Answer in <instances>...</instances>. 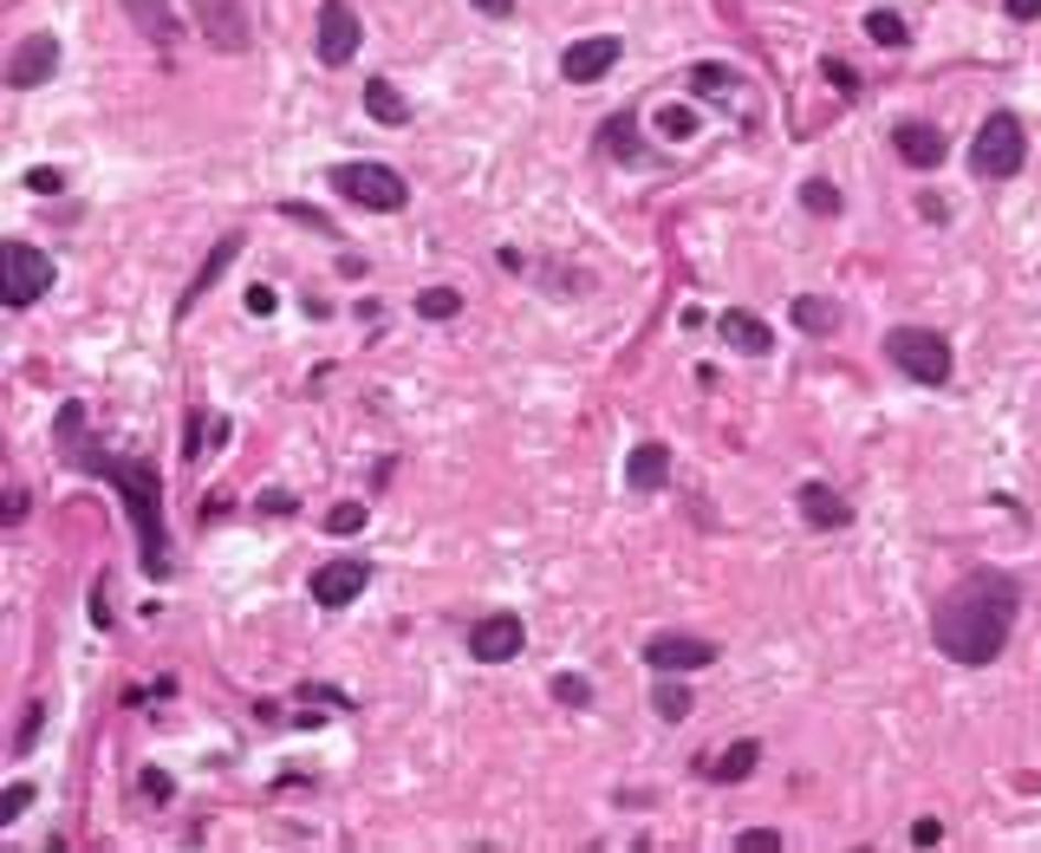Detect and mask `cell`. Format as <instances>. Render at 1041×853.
<instances>
[{"label":"cell","mask_w":1041,"mask_h":853,"mask_svg":"<svg viewBox=\"0 0 1041 853\" xmlns=\"http://www.w3.org/2000/svg\"><path fill=\"white\" fill-rule=\"evenodd\" d=\"M801 521H807V528H846V521H853V501L839 496V489H833V483H801Z\"/></svg>","instance_id":"cell-17"},{"label":"cell","mask_w":1041,"mask_h":853,"mask_svg":"<svg viewBox=\"0 0 1041 853\" xmlns=\"http://www.w3.org/2000/svg\"><path fill=\"white\" fill-rule=\"evenodd\" d=\"M358 40H365V26H358V13L346 0H319V60L326 66H351Z\"/></svg>","instance_id":"cell-13"},{"label":"cell","mask_w":1041,"mask_h":853,"mask_svg":"<svg viewBox=\"0 0 1041 853\" xmlns=\"http://www.w3.org/2000/svg\"><path fill=\"white\" fill-rule=\"evenodd\" d=\"M365 515H371L365 501H339V508L326 515V528H333V535H358V528H365Z\"/></svg>","instance_id":"cell-33"},{"label":"cell","mask_w":1041,"mask_h":853,"mask_svg":"<svg viewBox=\"0 0 1041 853\" xmlns=\"http://www.w3.org/2000/svg\"><path fill=\"white\" fill-rule=\"evenodd\" d=\"M821 72H827V85H833V91H839V98H859V72L846 66V60H827V66H821Z\"/></svg>","instance_id":"cell-34"},{"label":"cell","mask_w":1041,"mask_h":853,"mask_svg":"<svg viewBox=\"0 0 1041 853\" xmlns=\"http://www.w3.org/2000/svg\"><path fill=\"white\" fill-rule=\"evenodd\" d=\"M619 60H625L619 33H593V40H573V46L560 53V72H566V85H599Z\"/></svg>","instance_id":"cell-10"},{"label":"cell","mask_w":1041,"mask_h":853,"mask_svg":"<svg viewBox=\"0 0 1041 853\" xmlns=\"http://www.w3.org/2000/svg\"><path fill=\"white\" fill-rule=\"evenodd\" d=\"M469 7H476V13H488V20H508V13H514V0H469Z\"/></svg>","instance_id":"cell-43"},{"label":"cell","mask_w":1041,"mask_h":853,"mask_svg":"<svg viewBox=\"0 0 1041 853\" xmlns=\"http://www.w3.org/2000/svg\"><path fill=\"white\" fill-rule=\"evenodd\" d=\"M59 72V40L53 33H26L13 53H7V85L13 91H33V85H46Z\"/></svg>","instance_id":"cell-12"},{"label":"cell","mask_w":1041,"mask_h":853,"mask_svg":"<svg viewBox=\"0 0 1041 853\" xmlns=\"http://www.w3.org/2000/svg\"><path fill=\"white\" fill-rule=\"evenodd\" d=\"M235 255H241V235H221V241H215V255H208L203 268H196V281H189V293L176 300V320H189V313H196V300H203V293H208L215 281H221V268H228Z\"/></svg>","instance_id":"cell-20"},{"label":"cell","mask_w":1041,"mask_h":853,"mask_svg":"<svg viewBox=\"0 0 1041 853\" xmlns=\"http://www.w3.org/2000/svg\"><path fill=\"white\" fill-rule=\"evenodd\" d=\"M274 306H280V293H274L268 281H254V287H248V313H254V320H268Z\"/></svg>","instance_id":"cell-38"},{"label":"cell","mask_w":1041,"mask_h":853,"mask_svg":"<svg viewBox=\"0 0 1041 853\" xmlns=\"http://www.w3.org/2000/svg\"><path fill=\"white\" fill-rule=\"evenodd\" d=\"M286 215H293V222H313L319 235H333V222H326V215H319V209H306V203H286Z\"/></svg>","instance_id":"cell-41"},{"label":"cell","mask_w":1041,"mask_h":853,"mask_svg":"<svg viewBox=\"0 0 1041 853\" xmlns=\"http://www.w3.org/2000/svg\"><path fill=\"white\" fill-rule=\"evenodd\" d=\"M547 691H554V704H566V711H586V704H593V684H586V678H573V671H560Z\"/></svg>","instance_id":"cell-28"},{"label":"cell","mask_w":1041,"mask_h":853,"mask_svg":"<svg viewBox=\"0 0 1041 853\" xmlns=\"http://www.w3.org/2000/svg\"><path fill=\"white\" fill-rule=\"evenodd\" d=\"M658 131H664L671 143L696 138V111H691V105H664V111H658Z\"/></svg>","instance_id":"cell-29"},{"label":"cell","mask_w":1041,"mask_h":853,"mask_svg":"<svg viewBox=\"0 0 1041 853\" xmlns=\"http://www.w3.org/2000/svg\"><path fill=\"white\" fill-rule=\"evenodd\" d=\"M26 190H33V196H59V190H66V170H26Z\"/></svg>","instance_id":"cell-37"},{"label":"cell","mask_w":1041,"mask_h":853,"mask_svg":"<svg viewBox=\"0 0 1041 853\" xmlns=\"http://www.w3.org/2000/svg\"><path fill=\"white\" fill-rule=\"evenodd\" d=\"M124 13H131V26H138L143 40H156V46H176V40H183V20H176L170 0H124Z\"/></svg>","instance_id":"cell-18"},{"label":"cell","mask_w":1041,"mask_h":853,"mask_svg":"<svg viewBox=\"0 0 1041 853\" xmlns=\"http://www.w3.org/2000/svg\"><path fill=\"white\" fill-rule=\"evenodd\" d=\"M416 313H423V320H456V313H463V293H456V287H430V293H416Z\"/></svg>","instance_id":"cell-26"},{"label":"cell","mask_w":1041,"mask_h":853,"mask_svg":"<svg viewBox=\"0 0 1041 853\" xmlns=\"http://www.w3.org/2000/svg\"><path fill=\"white\" fill-rule=\"evenodd\" d=\"M651 711L664 716V723H684V716H691L696 704H691V691H684V684H671V671H658V691H651Z\"/></svg>","instance_id":"cell-24"},{"label":"cell","mask_w":1041,"mask_h":853,"mask_svg":"<svg viewBox=\"0 0 1041 853\" xmlns=\"http://www.w3.org/2000/svg\"><path fill=\"white\" fill-rule=\"evenodd\" d=\"M866 40H872V46H886V53H904V46H911V26H904L899 13L872 7V13H866Z\"/></svg>","instance_id":"cell-23"},{"label":"cell","mask_w":1041,"mask_h":853,"mask_svg":"<svg viewBox=\"0 0 1041 853\" xmlns=\"http://www.w3.org/2000/svg\"><path fill=\"white\" fill-rule=\"evenodd\" d=\"M40 723H46V704H26V723H20V736H13V756H26V749L40 743Z\"/></svg>","instance_id":"cell-35"},{"label":"cell","mask_w":1041,"mask_h":853,"mask_svg":"<svg viewBox=\"0 0 1041 853\" xmlns=\"http://www.w3.org/2000/svg\"><path fill=\"white\" fill-rule=\"evenodd\" d=\"M33 795H40L33 782H7V795H0V828H13V821L33 808Z\"/></svg>","instance_id":"cell-30"},{"label":"cell","mask_w":1041,"mask_h":853,"mask_svg":"<svg viewBox=\"0 0 1041 853\" xmlns=\"http://www.w3.org/2000/svg\"><path fill=\"white\" fill-rule=\"evenodd\" d=\"M189 13H196V26H203V40L215 53H248L254 46V20H248L241 0H189Z\"/></svg>","instance_id":"cell-7"},{"label":"cell","mask_w":1041,"mask_h":853,"mask_svg":"<svg viewBox=\"0 0 1041 853\" xmlns=\"http://www.w3.org/2000/svg\"><path fill=\"white\" fill-rule=\"evenodd\" d=\"M892 150H899L911 170H937L951 143H944V131H937V125H924V118H904L899 131H892Z\"/></svg>","instance_id":"cell-14"},{"label":"cell","mask_w":1041,"mask_h":853,"mask_svg":"<svg viewBox=\"0 0 1041 853\" xmlns=\"http://www.w3.org/2000/svg\"><path fill=\"white\" fill-rule=\"evenodd\" d=\"M716 333H723L736 353H749V358H768V353H774V333H768V320H756L749 306H723V313H716Z\"/></svg>","instance_id":"cell-15"},{"label":"cell","mask_w":1041,"mask_h":853,"mask_svg":"<svg viewBox=\"0 0 1041 853\" xmlns=\"http://www.w3.org/2000/svg\"><path fill=\"white\" fill-rule=\"evenodd\" d=\"M365 586H371V568H365L358 554H333L326 568H313V606H333V613H339Z\"/></svg>","instance_id":"cell-11"},{"label":"cell","mask_w":1041,"mask_h":853,"mask_svg":"<svg viewBox=\"0 0 1041 853\" xmlns=\"http://www.w3.org/2000/svg\"><path fill=\"white\" fill-rule=\"evenodd\" d=\"M0 300L20 313V306H33L40 293H53V255L46 248H33V241H7L0 248Z\"/></svg>","instance_id":"cell-6"},{"label":"cell","mask_w":1041,"mask_h":853,"mask_svg":"<svg viewBox=\"0 0 1041 853\" xmlns=\"http://www.w3.org/2000/svg\"><path fill=\"white\" fill-rule=\"evenodd\" d=\"M801 203L814 215H839V190H833L827 176H814V183H801Z\"/></svg>","instance_id":"cell-32"},{"label":"cell","mask_w":1041,"mask_h":853,"mask_svg":"<svg viewBox=\"0 0 1041 853\" xmlns=\"http://www.w3.org/2000/svg\"><path fill=\"white\" fill-rule=\"evenodd\" d=\"M228 436V418H189V436H183V456H203V443H221Z\"/></svg>","instance_id":"cell-27"},{"label":"cell","mask_w":1041,"mask_h":853,"mask_svg":"<svg viewBox=\"0 0 1041 853\" xmlns=\"http://www.w3.org/2000/svg\"><path fill=\"white\" fill-rule=\"evenodd\" d=\"M788 313H794V326H801V333H814V339H827L833 326H839V306L821 300V293H794V306H788Z\"/></svg>","instance_id":"cell-22"},{"label":"cell","mask_w":1041,"mask_h":853,"mask_svg":"<svg viewBox=\"0 0 1041 853\" xmlns=\"http://www.w3.org/2000/svg\"><path fill=\"white\" fill-rule=\"evenodd\" d=\"M261 508H268V515H293V508H300V501L286 496V489H268V496H261Z\"/></svg>","instance_id":"cell-42"},{"label":"cell","mask_w":1041,"mask_h":853,"mask_svg":"<svg viewBox=\"0 0 1041 853\" xmlns=\"http://www.w3.org/2000/svg\"><path fill=\"white\" fill-rule=\"evenodd\" d=\"M326 190H339L346 203L378 209V215H398L411 203V183H404L391 163H333V170H326Z\"/></svg>","instance_id":"cell-4"},{"label":"cell","mask_w":1041,"mask_h":853,"mask_svg":"<svg viewBox=\"0 0 1041 853\" xmlns=\"http://www.w3.org/2000/svg\"><path fill=\"white\" fill-rule=\"evenodd\" d=\"M716 658H723L716 639H696V633H658V639H644V665H651V671H671V678L703 671V665H716Z\"/></svg>","instance_id":"cell-9"},{"label":"cell","mask_w":1041,"mask_h":853,"mask_svg":"<svg viewBox=\"0 0 1041 853\" xmlns=\"http://www.w3.org/2000/svg\"><path fill=\"white\" fill-rule=\"evenodd\" d=\"M691 85L703 91V98H716V91H729V85H742L729 66H691Z\"/></svg>","instance_id":"cell-31"},{"label":"cell","mask_w":1041,"mask_h":853,"mask_svg":"<svg viewBox=\"0 0 1041 853\" xmlns=\"http://www.w3.org/2000/svg\"><path fill=\"white\" fill-rule=\"evenodd\" d=\"M521 645H528L521 613H482L469 626V658L476 665H508V658H521Z\"/></svg>","instance_id":"cell-8"},{"label":"cell","mask_w":1041,"mask_h":853,"mask_svg":"<svg viewBox=\"0 0 1041 853\" xmlns=\"http://www.w3.org/2000/svg\"><path fill=\"white\" fill-rule=\"evenodd\" d=\"M599 138H606V156H619V163H638V156H644V150H638V125H631V111H625V118H606V131H599Z\"/></svg>","instance_id":"cell-25"},{"label":"cell","mask_w":1041,"mask_h":853,"mask_svg":"<svg viewBox=\"0 0 1041 853\" xmlns=\"http://www.w3.org/2000/svg\"><path fill=\"white\" fill-rule=\"evenodd\" d=\"M671 483V450L664 443H638L631 456H625V489L631 496H658Z\"/></svg>","instance_id":"cell-16"},{"label":"cell","mask_w":1041,"mask_h":853,"mask_svg":"<svg viewBox=\"0 0 1041 853\" xmlns=\"http://www.w3.org/2000/svg\"><path fill=\"white\" fill-rule=\"evenodd\" d=\"M1016 613H1022V586L1016 573L1002 568H970L931 613V645L951 658V665H996L1009 651L1016 633Z\"/></svg>","instance_id":"cell-1"},{"label":"cell","mask_w":1041,"mask_h":853,"mask_svg":"<svg viewBox=\"0 0 1041 853\" xmlns=\"http://www.w3.org/2000/svg\"><path fill=\"white\" fill-rule=\"evenodd\" d=\"M365 118H378V125H411V98L391 85V78H365Z\"/></svg>","instance_id":"cell-21"},{"label":"cell","mask_w":1041,"mask_h":853,"mask_svg":"<svg viewBox=\"0 0 1041 853\" xmlns=\"http://www.w3.org/2000/svg\"><path fill=\"white\" fill-rule=\"evenodd\" d=\"M1022 163H1029L1022 118H1016V111H989L983 131H976V143H970V170L989 176V183H1009V176H1022Z\"/></svg>","instance_id":"cell-5"},{"label":"cell","mask_w":1041,"mask_h":853,"mask_svg":"<svg viewBox=\"0 0 1041 853\" xmlns=\"http://www.w3.org/2000/svg\"><path fill=\"white\" fill-rule=\"evenodd\" d=\"M911 841H918V847H931V841H944V821H937V814H924V821H911Z\"/></svg>","instance_id":"cell-40"},{"label":"cell","mask_w":1041,"mask_h":853,"mask_svg":"<svg viewBox=\"0 0 1041 853\" xmlns=\"http://www.w3.org/2000/svg\"><path fill=\"white\" fill-rule=\"evenodd\" d=\"M1009 7V20H1041V0H1002Z\"/></svg>","instance_id":"cell-44"},{"label":"cell","mask_w":1041,"mask_h":853,"mask_svg":"<svg viewBox=\"0 0 1041 853\" xmlns=\"http://www.w3.org/2000/svg\"><path fill=\"white\" fill-rule=\"evenodd\" d=\"M59 443H66L72 469H91V476H105V483L124 496V515H131V528H138L143 573L163 580V573H170V528H163V476H156V463H143V456H111V450H98V443H78V436H59Z\"/></svg>","instance_id":"cell-2"},{"label":"cell","mask_w":1041,"mask_h":853,"mask_svg":"<svg viewBox=\"0 0 1041 853\" xmlns=\"http://www.w3.org/2000/svg\"><path fill=\"white\" fill-rule=\"evenodd\" d=\"M143 795H150V801H170V795H176V782H170V776H163V769H143Z\"/></svg>","instance_id":"cell-39"},{"label":"cell","mask_w":1041,"mask_h":853,"mask_svg":"<svg viewBox=\"0 0 1041 853\" xmlns=\"http://www.w3.org/2000/svg\"><path fill=\"white\" fill-rule=\"evenodd\" d=\"M756 763H762V743H756V736H742V743H729L723 756H709V763H703V782H749V776H756Z\"/></svg>","instance_id":"cell-19"},{"label":"cell","mask_w":1041,"mask_h":853,"mask_svg":"<svg viewBox=\"0 0 1041 853\" xmlns=\"http://www.w3.org/2000/svg\"><path fill=\"white\" fill-rule=\"evenodd\" d=\"M736 847L742 853H781V834H774V828H749V834H736Z\"/></svg>","instance_id":"cell-36"},{"label":"cell","mask_w":1041,"mask_h":853,"mask_svg":"<svg viewBox=\"0 0 1041 853\" xmlns=\"http://www.w3.org/2000/svg\"><path fill=\"white\" fill-rule=\"evenodd\" d=\"M886 358L899 365L911 385H951V371H957V358H951V339L944 333H931V326H892L886 333Z\"/></svg>","instance_id":"cell-3"}]
</instances>
